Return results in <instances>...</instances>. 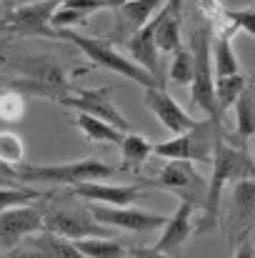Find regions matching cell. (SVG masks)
Listing matches in <instances>:
<instances>
[{"instance_id": "cell-1", "label": "cell", "mask_w": 255, "mask_h": 258, "mask_svg": "<svg viewBox=\"0 0 255 258\" xmlns=\"http://www.w3.org/2000/svg\"><path fill=\"white\" fill-rule=\"evenodd\" d=\"M210 163H213V175H210V183L205 185V196H203V203H200V208H203L200 223L193 226L195 233H205V231L215 228L218 213H220V198H223L225 188H230L235 180H240L245 175H253L250 148L228 143L225 136H220Z\"/></svg>"}, {"instance_id": "cell-2", "label": "cell", "mask_w": 255, "mask_h": 258, "mask_svg": "<svg viewBox=\"0 0 255 258\" xmlns=\"http://www.w3.org/2000/svg\"><path fill=\"white\" fill-rule=\"evenodd\" d=\"M55 38L58 40H65V43H73L75 48H80V53H83L85 58L93 66L103 68V71L118 73V76H123V78H128V81H133V83H138V86H143V88L158 86L155 78L145 68H140L133 58L123 55L105 38H88V35H80V33H73L70 28H53V40Z\"/></svg>"}, {"instance_id": "cell-3", "label": "cell", "mask_w": 255, "mask_h": 258, "mask_svg": "<svg viewBox=\"0 0 255 258\" xmlns=\"http://www.w3.org/2000/svg\"><path fill=\"white\" fill-rule=\"evenodd\" d=\"M210 43H213V25L200 18V23L190 30V55H193V81H190V105L220 123L223 113L215 105L213 95V63H210Z\"/></svg>"}, {"instance_id": "cell-4", "label": "cell", "mask_w": 255, "mask_h": 258, "mask_svg": "<svg viewBox=\"0 0 255 258\" xmlns=\"http://www.w3.org/2000/svg\"><path fill=\"white\" fill-rule=\"evenodd\" d=\"M118 166H108L98 158H80L68 163H20L15 166V178L20 183H55L75 185L85 180H108L118 175Z\"/></svg>"}, {"instance_id": "cell-5", "label": "cell", "mask_w": 255, "mask_h": 258, "mask_svg": "<svg viewBox=\"0 0 255 258\" xmlns=\"http://www.w3.org/2000/svg\"><path fill=\"white\" fill-rule=\"evenodd\" d=\"M223 136L220 123H215L213 118H195V123L173 136L170 141L163 143H153V156L158 158H178V161H190V163H210L215 146Z\"/></svg>"}, {"instance_id": "cell-6", "label": "cell", "mask_w": 255, "mask_h": 258, "mask_svg": "<svg viewBox=\"0 0 255 258\" xmlns=\"http://www.w3.org/2000/svg\"><path fill=\"white\" fill-rule=\"evenodd\" d=\"M40 231H50L58 233L68 241H78V238H88V236H110L108 226H100L88 206H75L70 201V196L55 198L53 190H48L45 198V213H43V228Z\"/></svg>"}, {"instance_id": "cell-7", "label": "cell", "mask_w": 255, "mask_h": 258, "mask_svg": "<svg viewBox=\"0 0 255 258\" xmlns=\"http://www.w3.org/2000/svg\"><path fill=\"white\" fill-rule=\"evenodd\" d=\"M23 73H25V78L13 81L5 88H10L15 93H28V95H35V98L55 100V103L73 90V83L68 81L65 71L58 63L48 60V58L23 63Z\"/></svg>"}, {"instance_id": "cell-8", "label": "cell", "mask_w": 255, "mask_h": 258, "mask_svg": "<svg viewBox=\"0 0 255 258\" xmlns=\"http://www.w3.org/2000/svg\"><path fill=\"white\" fill-rule=\"evenodd\" d=\"M45 198L48 190L30 203L13 206L8 211H0V248H15L23 238L38 233L43 228V213H45Z\"/></svg>"}, {"instance_id": "cell-9", "label": "cell", "mask_w": 255, "mask_h": 258, "mask_svg": "<svg viewBox=\"0 0 255 258\" xmlns=\"http://www.w3.org/2000/svg\"><path fill=\"white\" fill-rule=\"evenodd\" d=\"M113 88H75L58 100V105L73 108L75 113H88L93 118H100L105 123H113L120 131H130V120L120 113V108L113 103Z\"/></svg>"}, {"instance_id": "cell-10", "label": "cell", "mask_w": 255, "mask_h": 258, "mask_svg": "<svg viewBox=\"0 0 255 258\" xmlns=\"http://www.w3.org/2000/svg\"><path fill=\"white\" fill-rule=\"evenodd\" d=\"M88 211H90V216H93L100 226L123 228V231H130V233H150V231H155V228H163V223L168 221V216L135 208L133 203H128V206L88 203Z\"/></svg>"}, {"instance_id": "cell-11", "label": "cell", "mask_w": 255, "mask_h": 258, "mask_svg": "<svg viewBox=\"0 0 255 258\" xmlns=\"http://www.w3.org/2000/svg\"><path fill=\"white\" fill-rule=\"evenodd\" d=\"M60 0H33V3H18L15 10L8 15V20L0 23V30L18 33V35H38V38H53L50 15L58 8Z\"/></svg>"}, {"instance_id": "cell-12", "label": "cell", "mask_w": 255, "mask_h": 258, "mask_svg": "<svg viewBox=\"0 0 255 258\" xmlns=\"http://www.w3.org/2000/svg\"><path fill=\"white\" fill-rule=\"evenodd\" d=\"M150 185L173 190V193L180 196V201H190L193 206L203 203V196H205V183L195 173L193 163L190 161H178V158H170L163 166L158 180H150Z\"/></svg>"}, {"instance_id": "cell-13", "label": "cell", "mask_w": 255, "mask_h": 258, "mask_svg": "<svg viewBox=\"0 0 255 258\" xmlns=\"http://www.w3.org/2000/svg\"><path fill=\"white\" fill-rule=\"evenodd\" d=\"M150 185V180H138V183H128V185H113L105 180H85L68 185V193L73 198H83L85 203H103V206H128L135 203L143 193L140 188Z\"/></svg>"}, {"instance_id": "cell-14", "label": "cell", "mask_w": 255, "mask_h": 258, "mask_svg": "<svg viewBox=\"0 0 255 258\" xmlns=\"http://www.w3.org/2000/svg\"><path fill=\"white\" fill-rule=\"evenodd\" d=\"M143 100H145L148 110L160 120V125H163L165 131H170L173 136L188 131V128L195 123V118H193L163 86L145 88V98H143Z\"/></svg>"}, {"instance_id": "cell-15", "label": "cell", "mask_w": 255, "mask_h": 258, "mask_svg": "<svg viewBox=\"0 0 255 258\" xmlns=\"http://www.w3.org/2000/svg\"><path fill=\"white\" fill-rule=\"evenodd\" d=\"M163 10V8H160ZM160 10L143 25V28H138L135 33H133V38L128 40V50L133 53V60L140 66V68H145L153 78H155V83L158 86H163V68H160V58H158V48H155V23H158V15H160Z\"/></svg>"}, {"instance_id": "cell-16", "label": "cell", "mask_w": 255, "mask_h": 258, "mask_svg": "<svg viewBox=\"0 0 255 258\" xmlns=\"http://www.w3.org/2000/svg\"><path fill=\"white\" fill-rule=\"evenodd\" d=\"M15 248L23 258H83V253L75 248L73 241L58 233H50V231H38L23 238Z\"/></svg>"}, {"instance_id": "cell-17", "label": "cell", "mask_w": 255, "mask_h": 258, "mask_svg": "<svg viewBox=\"0 0 255 258\" xmlns=\"http://www.w3.org/2000/svg\"><path fill=\"white\" fill-rule=\"evenodd\" d=\"M193 213H195V206L190 201H180L175 213L168 216V221L163 223V233H160V238L155 243L158 251L173 253L193 236Z\"/></svg>"}, {"instance_id": "cell-18", "label": "cell", "mask_w": 255, "mask_h": 258, "mask_svg": "<svg viewBox=\"0 0 255 258\" xmlns=\"http://www.w3.org/2000/svg\"><path fill=\"white\" fill-rule=\"evenodd\" d=\"M120 166H118V171L120 173H130V175H138L140 168H143V163L153 156V143L145 138V136H140V133H133V131H128V133H123V141H120Z\"/></svg>"}, {"instance_id": "cell-19", "label": "cell", "mask_w": 255, "mask_h": 258, "mask_svg": "<svg viewBox=\"0 0 255 258\" xmlns=\"http://www.w3.org/2000/svg\"><path fill=\"white\" fill-rule=\"evenodd\" d=\"M73 125L83 133L90 143H95V146H120L123 133H128V131H120L113 123H105L100 118H93L88 113H78L73 118Z\"/></svg>"}, {"instance_id": "cell-20", "label": "cell", "mask_w": 255, "mask_h": 258, "mask_svg": "<svg viewBox=\"0 0 255 258\" xmlns=\"http://www.w3.org/2000/svg\"><path fill=\"white\" fill-rule=\"evenodd\" d=\"M155 48L158 53H175L183 48V23L180 15L170 13L168 5H163L158 23H155Z\"/></svg>"}, {"instance_id": "cell-21", "label": "cell", "mask_w": 255, "mask_h": 258, "mask_svg": "<svg viewBox=\"0 0 255 258\" xmlns=\"http://www.w3.org/2000/svg\"><path fill=\"white\" fill-rule=\"evenodd\" d=\"M210 63H213V78L240 73V60H238V55H235L233 38L220 35V33H213V43H210Z\"/></svg>"}, {"instance_id": "cell-22", "label": "cell", "mask_w": 255, "mask_h": 258, "mask_svg": "<svg viewBox=\"0 0 255 258\" xmlns=\"http://www.w3.org/2000/svg\"><path fill=\"white\" fill-rule=\"evenodd\" d=\"M235 108V131H238V141L240 146H248V141L255 133V90L248 81V86L240 90V95L233 103Z\"/></svg>"}, {"instance_id": "cell-23", "label": "cell", "mask_w": 255, "mask_h": 258, "mask_svg": "<svg viewBox=\"0 0 255 258\" xmlns=\"http://www.w3.org/2000/svg\"><path fill=\"white\" fill-rule=\"evenodd\" d=\"M163 5H165V0H125L118 10H120L123 23L135 33V30L143 28Z\"/></svg>"}, {"instance_id": "cell-24", "label": "cell", "mask_w": 255, "mask_h": 258, "mask_svg": "<svg viewBox=\"0 0 255 258\" xmlns=\"http://www.w3.org/2000/svg\"><path fill=\"white\" fill-rule=\"evenodd\" d=\"M248 86V76L240 73H233V76H220V78H213V95H215V105L220 113H225L228 108H233L235 98L240 95V90Z\"/></svg>"}, {"instance_id": "cell-25", "label": "cell", "mask_w": 255, "mask_h": 258, "mask_svg": "<svg viewBox=\"0 0 255 258\" xmlns=\"http://www.w3.org/2000/svg\"><path fill=\"white\" fill-rule=\"evenodd\" d=\"M83 258H125V248L115 243L110 236H88L73 241Z\"/></svg>"}, {"instance_id": "cell-26", "label": "cell", "mask_w": 255, "mask_h": 258, "mask_svg": "<svg viewBox=\"0 0 255 258\" xmlns=\"http://www.w3.org/2000/svg\"><path fill=\"white\" fill-rule=\"evenodd\" d=\"M230 188H233V208H235V213H238L243 221L250 223V218H253V213H255V180H253V175H245V178L235 180Z\"/></svg>"}, {"instance_id": "cell-27", "label": "cell", "mask_w": 255, "mask_h": 258, "mask_svg": "<svg viewBox=\"0 0 255 258\" xmlns=\"http://www.w3.org/2000/svg\"><path fill=\"white\" fill-rule=\"evenodd\" d=\"M25 158V143L18 133L10 131H0V163L5 166H20Z\"/></svg>"}, {"instance_id": "cell-28", "label": "cell", "mask_w": 255, "mask_h": 258, "mask_svg": "<svg viewBox=\"0 0 255 258\" xmlns=\"http://www.w3.org/2000/svg\"><path fill=\"white\" fill-rule=\"evenodd\" d=\"M43 193L30 188L28 183H20V185H0V211H8L13 206H23V203H30V201H38Z\"/></svg>"}, {"instance_id": "cell-29", "label": "cell", "mask_w": 255, "mask_h": 258, "mask_svg": "<svg viewBox=\"0 0 255 258\" xmlns=\"http://www.w3.org/2000/svg\"><path fill=\"white\" fill-rule=\"evenodd\" d=\"M168 78L175 86H190V81H193V55H190V50L185 45L173 53Z\"/></svg>"}, {"instance_id": "cell-30", "label": "cell", "mask_w": 255, "mask_h": 258, "mask_svg": "<svg viewBox=\"0 0 255 258\" xmlns=\"http://www.w3.org/2000/svg\"><path fill=\"white\" fill-rule=\"evenodd\" d=\"M25 115V100L20 93L10 90V88H3L0 90V120L5 123H18L23 120Z\"/></svg>"}, {"instance_id": "cell-31", "label": "cell", "mask_w": 255, "mask_h": 258, "mask_svg": "<svg viewBox=\"0 0 255 258\" xmlns=\"http://www.w3.org/2000/svg\"><path fill=\"white\" fill-rule=\"evenodd\" d=\"M63 8H73V10H80L85 15H93L98 10H105V5L100 0H60Z\"/></svg>"}, {"instance_id": "cell-32", "label": "cell", "mask_w": 255, "mask_h": 258, "mask_svg": "<svg viewBox=\"0 0 255 258\" xmlns=\"http://www.w3.org/2000/svg\"><path fill=\"white\" fill-rule=\"evenodd\" d=\"M125 258H170V256L158 251L155 246H135V248H125Z\"/></svg>"}, {"instance_id": "cell-33", "label": "cell", "mask_w": 255, "mask_h": 258, "mask_svg": "<svg viewBox=\"0 0 255 258\" xmlns=\"http://www.w3.org/2000/svg\"><path fill=\"white\" fill-rule=\"evenodd\" d=\"M0 185H20V180L15 178V168L0 163Z\"/></svg>"}, {"instance_id": "cell-34", "label": "cell", "mask_w": 255, "mask_h": 258, "mask_svg": "<svg viewBox=\"0 0 255 258\" xmlns=\"http://www.w3.org/2000/svg\"><path fill=\"white\" fill-rule=\"evenodd\" d=\"M233 258H255V251H253V243H250V238H245L243 243H240V248L235 251V256Z\"/></svg>"}, {"instance_id": "cell-35", "label": "cell", "mask_w": 255, "mask_h": 258, "mask_svg": "<svg viewBox=\"0 0 255 258\" xmlns=\"http://www.w3.org/2000/svg\"><path fill=\"white\" fill-rule=\"evenodd\" d=\"M100 3L105 5V10H108V8H110V10H115V8H120L125 0H100Z\"/></svg>"}, {"instance_id": "cell-36", "label": "cell", "mask_w": 255, "mask_h": 258, "mask_svg": "<svg viewBox=\"0 0 255 258\" xmlns=\"http://www.w3.org/2000/svg\"><path fill=\"white\" fill-rule=\"evenodd\" d=\"M13 3H15V5H18V3H33V0H13Z\"/></svg>"}, {"instance_id": "cell-37", "label": "cell", "mask_w": 255, "mask_h": 258, "mask_svg": "<svg viewBox=\"0 0 255 258\" xmlns=\"http://www.w3.org/2000/svg\"><path fill=\"white\" fill-rule=\"evenodd\" d=\"M3 88H5V86H3V83H0V90H3Z\"/></svg>"}]
</instances>
